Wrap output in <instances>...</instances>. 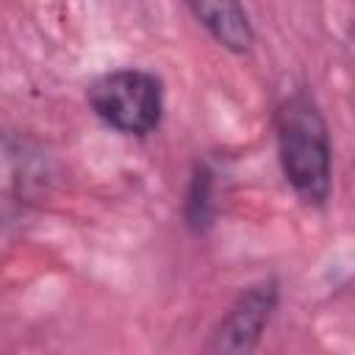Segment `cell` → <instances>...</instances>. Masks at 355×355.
I'll list each match as a JSON object with an SVG mask.
<instances>
[{"instance_id":"6da1fadb","label":"cell","mask_w":355,"mask_h":355,"mask_svg":"<svg viewBox=\"0 0 355 355\" xmlns=\"http://www.w3.org/2000/svg\"><path fill=\"white\" fill-rule=\"evenodd\" d=\"M275 136L286 183L305 205L324 208L333 194V144L327 119L311 92L297 89L280 100Z\"/></svg>"},{"instance_id":"7a4b0ae2","label":"cell","mask_w":355,"mask_h":355,"mask_svg":"<svg viewBox=\"0 0 355 355\" xmlns=\"http://www.w3.org/2000/svg\"><path fill=\"white\" fill-rule=\"evenodd\" d=\"M58 166L25 130L0 128V227H22L53 194Z\"/></svg>"},{"instance_id":"3957f363","label":"cell","mask_w":355,"mask_h":355,"mask_svg":"<svg viewBox=\"0 0 355 355\" xmlns=\"http://www.w3.org/2000/svg\"><path fill=\"white\" fill-rule=\"evenodd\" d=\"M86 103L111 130L150 136L164 119V83L147 69H111L89 83Z\"/></svg>"},{"instance_id":"277c9868","label":"cell","mask_w":355,"mask_h":355,"mask_svg":"<svg viewBox=\"0 0 355 355\" xmlns=\"http://www.w3.org/2000/svg\"><path fill=\"white\" fill-rule=\"evenodd\" d=\"M277 302H280V283L275 277L247 286L236 297V302L227 308V313L216 322V327L211 330L205 352H216V355L252 352L258 347Z\"/></svg>"},{"instance_id":"5b68a950","label":"cell","mask_w":355,"mask_h":355,"mask_svg":"<svg viewBox=\"0 0 355 355\" xmlns=\"http://www.w3.org/2000/svg\"><path fill=\"white\" fill-rule=\"evenodd\" d=\"M194 19L227 53L244 55L255 44V31L241 0H186Z\"/></svg>"},{"instance_id":"8992f818","label":"cell","mask_w":355,"mask_h":355,"mask_svg":"<svg viewBox=\"0 0 355 355\" xmlns=\"http://www.w3.org/2000/svg\"><path fill=\"white\" fill-rule=\"evenodd\" d=\"M214 183H216L214 169L205 161L194 164V172L186 189V202H183V222L194 236H205L214 227V219H216Z\"/></svg>"}]
</instances>
